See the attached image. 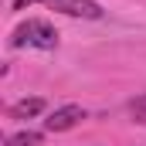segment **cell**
Segmentation results:
<instances>
[{
	"mask_svg": "<svg viewBox=\"0 0 146 146\" xmlns=\"http://www.w3.org/2000/svg\"><path fill=\"white\" fill-rule=\"evenodd\" d=\"M41 48V51H54L58 48V31L48 21H27L10 34V48Z\"/></svg>",
	"mask_w": 146,
	"mask_h": 146,
	"instance_id": "obj_1",
	"label": "cell"
},
{
	"mask_svg": "<svg viewBox=\"0 0 146 146\" xmlns=\"http://www.w3.org/2000/svg\"><path fill=\"white\" fill-rule=\"evenodd\" d=\"M31 3H48L51 10H61L68 17H85V21H99L102 7L95 0H14V10H27Z\"/></svg>",
	"mask_w": 146,
	"mask_h": 146,
	"instance_id": "obj_2",
	"label": "cell"
},
{
	"mask_svg": "<svg viewBox=\"0 0 146 146\" xmlns=\"http://www.w3.org/2000/svg\"><path fill=\"white\" fill-rule=\"evenodd\" d=\"M82 119H85V109H82V106H61V109H54L44 119V129H48V133H68V129L78 126Z\"/></svg>",
	"mask_w": 146,
	"mask_h": 146,
	"instance_id": "obj_3",
	"label": "cell"
},
{
	"mask_svg": "<svg viewBox=\"0 0 146 146\" xmlns=\"http://www.w3.org/2000/svg\"><path fill=\"white\" fill-rule=\"evenodd\" d=\"M44 112V99H21L10 106V115L14 119H31V115H41Z\"/></svg>",
	"mask_w": 146,
	"mask_h": 146,
	"instance_id": "obj_4",
	"label": "cell"
},
{
	"mask_svg": "<svg viewBox=\"0 0 146 146\" xmlns=\"http://www.w3.org/2000/svg\"><path fill=\"white\" fill-rule=\"evenodd\" d=\"M37 143H41V133H17L7 139V146H37Z\"/></svg>",
	"mask_w": 146,
	"mask_h": 146,
	"instance_id": "obj_5",
	"label": "cell"
},
{
	"mask_svg": "<svg viewBox=\"0 0 146 146\" xmlns=\"http://www.w3.org/2000/svg\"><path fill=\"white\" fill-rule=\"evenodd\" d=\"M129 112H133L136 122H146V92H143V95H136V99L129 102Z\"/></svg>",
	"mask_w": 146,
	"mask_h": 146,
	"instance_id": "obj_6",
	"label": "cell"
}]
</instances>
